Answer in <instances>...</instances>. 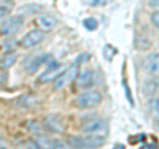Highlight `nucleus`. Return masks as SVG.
<instances>
[{"mask_svg":"<svg viewBox=\"0 0 159 149\" xmlns=\"http://www.w3.org/2000/svg\"><path fill=\"white\" fill-rule=\"evenodd\" d=\"M105 137L98 135L88 136H72L69 138V145L76 149H97L105 144Z\"/></svg>","mask_w":159,"mask_h":149,"instance_id":"f257e3e1","label":"nucleus"},{"mask_svg":"<svg viewBox=\"0 0 159 149\" xmlns=\"http://www.w3.org/2000/svg\"><path fill=\"white\" fill-rule=\"evenodd\" d=\"M81 131L86 135H98L103 136L107 132V121L102 117H88L82 121Z\"/></svg>","mask_w":159,"mask_h":149,"instance_id":"f03ea898","label":"nucleus"},{"mask_svg":"<svg viewBox=\"0 0 159 149\" xmlns=\"http://www.w3.org/2000/svg\"><path fill=\"white\" fill-rule=\"evenodd\" d=\"M102 102V94L97 90H86L76 98V104L80 108H94Z\"/></svg>","mask_w":159,"mask_h":149,"instance_id":"7ed1b4c3","label":"nucleus"},{"mask_svg":"<svg viewBox=\"0 0 159 149\" xmlns=\"http://www.w3.org/2000/svg\"><path fill=\"white\" fill-rule=\"evenodd\" d=\"M23 25H24V17L17 13L15 16H11L4 20L2 27H0V34L3 37H11L21 31Z\"/></svg>","mask_w":159,"mask_h":149,"instance_id":"20e7f679","label":"nucleus"},{"mask_svg":"<svg viewBox=\"0 0 159 149\" xmlns=\"http://www.w3.org/2000/svg\"><path fill=\"white\" fill-rule=\"evenodd\" d=\"M80 74V70H78V65L77 63H73L72 66H69L68 69L62 71V74L60 75L56 81H54V84H53V88L56 91L58 90H62L65 88L66 86H69L73 81H76V78L78 77Z\"/></svg>","mask_w":159,"mask_h":149,"instance_id":"39448f33","label":"nucleus"},{"mask_svg":"<svg viewBox=\"0 0 159 149\" xmlns=\"http://www.w3.org/2000/svg\"><path fill=\"white\" fill-rule=\"evenodd\" d=\"M64 70H65V67L62 66V63L56 62L52 59V61L48 63L47 70L39 77V82L40 83H48V82L56 81V79L62 74Z\"/></svg>","mask_w":159,"mask_h":149,"instance_id":"423d86ee","label":"nucleus"},{"mask_svg":"<svg viewBox=\"0 0 159 149\" xmlns=\"http://www.w3.org/2000/svg\"><path fill=\"white\" fill-rule=\"evenodd\" d=\"M44 38H45V32L44 31H41V29H32L20 40V46L24 49H32L37 46Z\"/></svg>","mask_w":159,"mask_h":149,"instance_id":"0eeeda50","label":"nucleus"},{"mask_svg":"<svg viewBox=\"0 0 159 149\" xmlns=\"http://www.w3.org/2000/svg\"><path fill=\"white\" fill-rule=\"evenodd\" d=\"M44 127L53 133L65 132V123L60 115H47L44 119Z\"/></svg>","mask_w":159,"mask_h":149,"instance_id":"6e6552de","label":"nucleus"},{"mask_svg":"<svg viewBox=\"0 0 159 149\" xmlns=\"http://www.w3.org/2000/svg\"><path fill=\"white\" fill-rule=\"evenodd\" d=\"M143 69L151 75H159V53L148 54L143 59Z\"/></svg>","mask_w":159,"mask_h":149,"instance_id":"1a4fd4ad","label":"nucleus"},{"mask_svg":"<svg viewBox=\"0 0 159 149\" xmlns=\"http://www.w3.org/2000/svg\"><path fill=\"white\" fill-rule=\"evenodd\" d=\"M57 19L53 17L52 15H40L37 16L36 19V24L39 29H41V31H52V29L57 25Z\"/></svg>","mask_w":159,"mask_h":149,"instance_id":"9d476101","label":"nucleus"},{"mask_svg":"<svg viewBox=\"0 0 159 149\" xmlns=\"http://www.w3.org/2000/svg\"><path fill=\"white\" fill-rule=\"evenodd\" d=\"M77 87L78 88H89L93 86L94 83V74L92 70H84L78 74V77L76 78Z\"/></svg>","mask_w":159,"mask_h":149,"instance_id":"9b49d317","label":"nucleus"},{"mask_svg":"<svg viewBox=\"0 0 159 149\" xmlns=\"http://www.w3.org/2000/svg\"><path fill=\"white\" fill-rule=\"evenodd\" d=\"M143 94L146 96H155L159 94V78H150L143 83Z\"/></svg>","mask_w":159,"mask_h":149,"instance_id":"f8f14e48","label":"nucleus"},{"mask_svg":"<svg viewBox=\"0 0 159 149\" xmlns=\"http://www.w3.org/2000/svg\"><path fill=\"white\" fill-rule=\"evenodd\" d=\"M51 61L52 59H51V56H49V54H40V56L34 57L31 61V63L28 65V73H36L40 66L45 65V63L48 65Z\"/></svg>","mask_w":159,"mask_h":149,"instance_id":"ddd939ff","label":"nucleus"},{"mask_svg":"<svg viewBox=\"0 0 159 149\" xmlns=\"http://www.w3.org/2000/svg\"><path fill=\"white\" fill-rule=\"evenodd\" d=\"M33 141L41 149H54L56 148V143H57V140H53V138L47 137L44 135H36V137L33 138Z\"/></svg>","mask_w":159,"mask_h":149,"instance_id":"4468645a","label":"nucleus"},{"mask_svg":"<svg viewBox=\"0 0 159 149\" xmlns=\"http://www.w3.org/2000/svg\"><path fill=\"white\" fill-rule=\"evenodd\" d=\"M17 61V53L16 52H7L0 59V67L2 69H9L15 65V62Z\"/></svg>","mask_w":159,"mask_h":149,"instance_id":"2eb2a0df","label":"nucleus"},{"mask_svg":"<svg viewBox=\"0 0 159 149\" xmlns=\"http://www.w3.org/2000/svg\"><path fill=\"white\" fill-rule=\"evenodd\" d=\"M12 7H13L12 0H3V2H0V23L6 20Z\"/></svg>","mask_w":159,"mask_h":149,"instance_id":"dca6fc26","label":"nucleus"},{"mask_svg":"<svg viewBox=\"0 0 159 149\" xmlns=\"http://www.w3.org/2000/svg\"><path fill=\"white\" fill-rule=\"evenodd\" d=\"M27 127L34 135H43V126L40 123H37L36 120H29L27 123Z\"/></svg>","mask_w":159,"mask_h":149,"instance_id":"f3484780","label":"nucleus"},{"mask_svg":"<svg viewBox=\"0 0 159 149\" xmlns=\"http://www.w3.org/2000/svg\"><path fill=\"white\" fill-rule=\"evenodd\" d=\"M84 27H85L88 31H96L98 28V21L93 17H88L84 20Z\"/></svg>","mask_w":159,"mask_h":149,"instance_id":"a211bd4d","label":"nucleus"},{"mask_svg":"<svg viewBox=\"0 0 159 149\" xmlns=\"http://www.w3.org/2000/svg\"><path fill=\"white\" fill-rule=\"evenodd\" d=\"M19 149H41V148H40V147L37 145V144L32 140V141H27V143H24L23 145L20 147Z\"/></svg>","mask_w":159,"mask_h":149,"instance_id":"6ab92c4d","label":"nucleus"},{"mask_svg":"<svg viewBox=\"0 0 159 149\" xmlns=\"http://www.w3.org/2000/svg\"><path fill=\"white\" fill-rule=\"evenodd\" d=\"M151 23H152L157 28H159V11L152 12V15H151Z\"/></svg>","mask_w":159,"mask_h":149,"instance_id":"aec40b11","label":"nucleus"},{"mask_svg":"<svg viewBox=\"0 0 159 149\" xmlns=\"http://www.w3.org/2000/svg\"><path fill=\"white\" fill-rule=\"evenodd\" d=\"M151 107H152V111L157 113V115L159 116V96L158 98H155L152 100V103H151Z\"/></svg>","mask_w":159,"mask_h":149,"instance_id":"412c9836","label":"nucleus"},{"mask_svg":"<svg viewBox=\"0 0 159 149\" xmlns=\"http://www.w3.org/2000/svg\"><path fill=\"white\" fill-rule=\"evenodd\" d=\"M40 7H37V6H24V7H21L20 9H25V11H28L27 13L29 15V13H34V12H37V9H39Z\"/></svg>","mask_w":159,"mask_h":149,"instance_id":"4be33fe9","label":"nucleus"},{"mask_svg":"<svg viewBox=\"0 0 159 149\" xmlns=\"http://www.w3.org/2000/svg\"><path fill=\"white\" fill-rule=\"evenodd\" d=\"M110 2H113V0H90V3L93 6H106Z\"/></svg>","mask_w":159,"mask_h":149,"instance_id":"5701e85b","label":"nucleus"},{"mask_svg":"<svg viewBox=\"0 0 159 149\" xmlns=\"http://www.w3.org/2000/svg\"><path fill=\"white\" fill-rule=\"evenodd\" d=\"M123 87H125V92H126V96H127V99H129V102H130L133 106H134V102L131 100V96H130V91H129V86H127V83H126V81H123Z\"/></svg>","mask_w":159,"mask_h":149,"instance_id":"b1692460","label":"nucleus"},{"mask_svg":"<svg viewBox=\"0 0 159 149\" xmlns=\"http://www.w3.org/2000/svg\"><path fill=\"white\" fill-rule=\"evenodd\" d=\"M150 6L154 8H158L159 11V0H150Z\"/></svg>","mask_w":159,"mask_h":149,"instance_id":"393cba45","label":"nucleus"},{"mask_svg":"<svg viewBox=\"0 0 159 149\" xmlns=\"http://www.w3.org/2000/svg\"><path fill=\"white\" fill-rule=\"evenodd\" d=\"M7 147V143H6V140H4V138L0 136V149H4Z\"/></svg>","mask_w":159,"mask_h":149,"instance_id":"a878e982","label":"nucleus"},{"mask_svg":"<svg viewBox=\"0 0 159 149\" xmlns=\"http://www.w3.org/2000/svg\"><path fill=\"white\" fill-rule=\"evenodd\" d=\"M113 149H125V147H123V145H122V144H117V145H116V147H114Z\"/></svg>","mask_w":159,"mask_h":149,"instance_id":"bb28decb","label":"nucleus"}]
</instances>
